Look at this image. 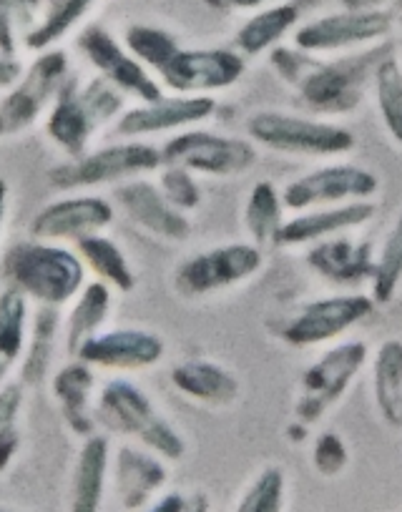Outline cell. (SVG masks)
Listing matches in <instances>:
<instances>
[{"label":"cell","mask_w":402,"mask_h":512,"mask_svg":"<svg viewBox=\"0 0 402 512\" xmlns=\"http://www.w3.org/2000/svg\"><path fill=\"white\" fill-rule=\"evenodd\" d=\"M347 6V11H370V8L380 6L382 0H342Z\"/></svg>","instance_id":"obj_45"},{"label":"cell","mask_w":402,"mask_h":512,"mask_svg":"<svg viewBox=\"0 0 402 512\" xmlns=\"http://www.w3.org/2000/svg\"><path fill=\"white\" fill-rule=\"evenodd\" d=\"M51 387L66 425L76 435L91 437L93 427H96V420H93L91 412V395L93 387H96V377H93L91 364L81 362V359L66 364V367H61L56 372Z\"/></svg>","instance_id":"obj_23"},{"label":"cell","mask_w":402,"mask_h":512,"mask_svg":"<svg viewBox=\"0 0 402 512\" xmlns=\"http://www.w3.org/2000/svg\"><path fill=\"white\" fill-rule=\"evenodd\" d=\"M109 470V437L91 435L81 447L73 475L71 512H98L104 500V482Z\"/></svg>","instance_id":"obj_26"},{"label":"cell","mask_w":402,"mask_h":512,"mask_svg":"<svg viewBox=\"0 0 402 512\" xmlns=\"http://www.w3.org/2000/svg\"><path fill=\"white\" fill-rule=\"evenodd\" d=\"M161 83L179 96L227 91L244 76V58L227 48L181 51L159 71Z\"/></svg>","instance_id":"obj_11"},{"label":"cell","mask_w":402,"mask_h":512,"mask_svg":"<svg viewBox=\"0 0 402 512\" xmlns=\"http://www.w3.org/2000/svg\"><path fill=\"white\" fill-rule=\"evenodd\" d=\"M18 447H21V432H18L16 425L0 432V472L11 465L13 457H16V452H18Z\"/></svg>","instance_id":"obj_41"},{"label":"cell","mask_w":402,"mask_h":512,"mask_svg":"<svg viewBox=\"0 0 402 512\" xmlns=\"http://www.w3.org/2000/svg\"><path fill=\"white\" fill-rule=\"evenodd\" d=\"M367 342L362 339H352V342H342L332 347L330 352L322 354L315 364L307 367L299 382V397L294 402V415L299 422H312L320 420L330 407L345 397L350 390L352 379L357 377L367 362Z\"/></svg>","instance_id":"obj_7"},{"label":"cell","mask_w":402,"mask_h":512,"mask_svg":"<svg viewBox=\"0 0 402 512\" xmlns=\"http://www.w3.org/2000/svg\"><path fill=\"white\" fill-rule=\"evenodd\" d=\"M111 312V287L104 282H91L78 292L76 304H73L71 314L66 322V352L76 357L78 349L98 334V329L104 327Z\"/></svg>","instance_id":"obj_28"},{"label":"cell","mask_w":402,"mask_h":512,"mask_svg":"<svg viewBox=\"0 0 402 512\" xmlns=\"http://www.w3.org/2000/svg\"><path fill=\"white\" fill-rule=\"evenodd\" d=\"M11 367H13V364L8 362V359L0 357V382H3V379H6V374L11 372Z\"/></svg>","instance_id":"obj_48"},{"label":"cell","mask_w":402,"mask_h":512,"mask_svg":"<svg viewBox=\"0 0 402 512\" xmlns=\"http://www.w3.org/2000/svg\"><path fill=\"white\" fill-rule=\"evenodd\" d=\"M68 58L61 51H48L28 68L23 81L8 91L0 103V126L3 134H18L23 128L33 126L41 116L43 108L56 101L58 91L66 83Z\"/></svg>","instance_id":"obj_10"},{"label":"cell","mask_w":402,"mask_h":512,"mask_svg":"<svg viewBox=\"0 0 402 512\" xmlns=\"http://www.w3.org/2000/svg\"><path fill=\"white\" fill-rule=\"evenodd\" d=\"M0 136H3V126H0Z\"/></svg>","instance_id":"obj_51"},{"label":"cell","mask_w":402,"mask_h":512,"mask_svg":"<svg viewBox=\"0 0 402 512\" xmlns=\"http://www.w3.org/2000/svg\"><path fill=\"white\" fill-rule=\"evenodd\" d=\"M282 209V194L272 181H257L254 189L249 191L247 206H244V224L259 249L267 244L277 246L279 229L284 224Z\"/></svg>","instance_id":"obj_30"},{"label":"cell","mask_w":402,"mask_h":512,"mask_svg":"<svg viewBox=\"0 0 402 512\" xmlns=\"http://www.w3.org/2000/svg\"><path fill=\"white\" fill-rule=\"evenodd\" d=\"M21 81V63L0 53V88H13Z\"/></svg>","instance_id":"obj_42"},{"label":"cell","mask_w":402,"mask_h":512,"mask_svg":"<svg viewBox=\"0 0 402 512\" xmlns=\"http://www.w3.org/2000/svg\"><path fill=\"white\" fill-rule=\"evenodd\" d=\"M23 407V384L11 382L0 387V432L16 425Z\"/></svg>","instance_id":"obj_40"},{"label":"cell","mask_w":402,"mask_h":512,"mask_svg":"<svg viewBox=\"0 0 402 512\" xmlns=\"http://www.w3.org/2000/svg\"><path fill=\"white\" fill-rule=\"evenodd\" d=\"M400 31H402V23H400Z\"/></svg>","instance_id":"obj_52"},{"label":"cell","mask_w":402,"mask_h":512,"mask_svg":"<svg viewBox=\"0 0 402 512\" xmlns=\"http://www.w3.org/2000/svg\"><path fill=\"white\" fill-rule=\"evenodd\" d=\"M299 18V8L292 3H282V6L267 8V11L257 13L249 18L237 33V48L244 56H257V53L267 51L274 43L282 41L289 31L294 28Z\"/></svg>","instance_id":"obj_29"},{"label":"cell","mask_w":402,"mask_h":512,"mask_svg":"<svg viewBox=\"0 0 402 512\" xmlns=\"http://www.w3.org/2000/svg\"><path fill=\"white\" fill-rule=\"evenodd\" d=\"M259 154L249 139H232L212 131H181L161 146L164 166H179L189 174L234 179L257 164Z\"/></svg>","instance_id":"obj_6"},{"label":"cell","mask_w":402,"mask_h":512,"mask_svg":"<svg viewBox=\"0 0 402 512\" xmlns=\"http://www.w3.org/2000/svg\"><path fill=\"white\" fill-rule=\"evenodd\" d=\"M375 309L372 297L350 294V297H327L305 304L282 327V339L292 347H317L340 337L347 329L367 319Z\"/></svg>","instance_id":"obj_12"},{"label":"cell","mask_w":402,"mask_h":512,"mask_svg":"<svg viewBox=\"0 0 402 512\" xmlns=\"http://www.w3.org/2000/svg\"><path fill=\"white\" fill-rule=\"evenodd\" d=\"M372 395L382 422L402 430V342L387 339L372 359Z\"/></svg>","instance_id":"obj_25"},{"label":"cell","mask_w":402,"mask_h":512,"mask_svg":"<svg viewBox=\"0 0 402 512\" xmlns=\"http://www.w3.org/2000/svg\"><path fill=\"white\" fill-rule=\"evenodd\" d=\"M0 512H13V510H6V507H0Z\"/></svg>","instance_id":"obj_50"},{"label":"cell","mask_w":402,"mask_h":512,"mask_svg":"<svg viewBox=\"0 0 402 512\" xmlns=\"http://www.w3.org/2000/svg\"><path fill=\"white\" fill-rule=\"evenodd\" d=\"M184 512H209L207 495H194L191 500H186Z\"/></svg>","instance_id":"obj_44"},{"label":"cell","mask_w":402,"mask_h":512,"mask_svg":"<svg viewBox=\"0 0 402 512\" xmlns=\"http://www.w3.org/2000/svg\"><path fill=\"white\" fill-rule=\"evenodd\" d=\"M186 507V500L181 495H176V492H171V495L161 497L156 505H151L146 512H184Z\"/></svg>","instance_id":"obj_43"},{"label":"cell","mask_w":402,"mask_h":512,"mask_svg":"<svg viewBox=\"0 0 402 512\" xmlns=\"http://www.w3.org/2000/svg\"><path fill=\"white\" fill-rule=\"evenodd\" d=\"M164 194V199L169 201L174 209H179L181 214H189V211L199 209L201 206V186L194 179V174L179 169V166H164L161 171V179L156 184Z\"/></svg>","instance_id":"obj_38"},{"label":"cell","mask_w":402,"mask_h":512,"mask_svg":"<svg viewBox=\"0 0 402 512\" xmlns=\"http://www.w3.org/2000/svg\"><path fill=\"white\" fill-rule=\"evenodd\" d=\"M93 0H58V6L53 8L51 16L26 38V46L33 51H43V48L53 46L61 36L71 31L73 23L88 11Z\"/></svg>","instance_id":"obj_36"},{"label":"cell","mask_w":402,"mask_h":512,"mask_svg":"<svg viewBox=\"0 0 402 512\" xmlns=\"http://www.w3.org/2000/svg\"><path fill=\"white\" fill-rule=\"evenodd\" d=\"M247 134L254 144L287 156H325L350 154L355 149V134L332 121L294 116L282 111H259L247 121Z\"/></svg>","instance_id":"obj_4"},{"label":"cell","mask_w":402,"mask_h":512,"mask_svg":"<svg viewBox=\"0 0 402 512\" xmlns=\"http://www.w3.org/2000/svg\"><path fill=\"white\" fill-rule=\"evenodd\" d=\"M76 251L81 256L83 267L91 269L98 277V282L109 284V287L119 289L121 294L134 292L136 287V274L131 269L129 259L121 251L116 241H111L104 234H93L86 239L76 241Z\"/></svg>","instance_id":"obj_27"},{"label":"cell","mask_w":402,"mask_h":512,"mask_svg":"<svg viewBox=\"0 0 402 512\" xmlns=\"http://www.w3.org/2000/svg\"><path fill=\"white\" fill-rule=\"evenodd\" d=\"M385 58L387 46L337 58V61H312L305 53L277 48L272 53V66L277 68L279 78L297 88L302 101L312 111L342 116L360 106L367 83L372 81L375 68Z\"/></svg>","instance_id":"obj_1"},{"label":"cell","mask_w":402,"mask_h":512,"mask_svg":"<svg viewBox=\"0 0 402 512\" xmlns=\"http://www.w3.org/2000/svg\"><path fill=\"white\" fill-rule=\"evenodd\" d=\"M390 28V13L377 11V8L332 13V16L317 18V21L299 28L294 43L302 53H335L352 46L380 41L390 33Z\"/></svg>","instance_id":"obj_13"},{"label":"cell","mask_w":402,"mask_h":512,"mask_svg":"<svg viewBox=\"0 0 402 512\" xmlns=\"http://www.w3.org/2000/svg\"><path fill=\"white\" fill-rule=\"evenodd\" d=\"M116 201L121 211L139 229L166 241H186L191 236L189 216L169 204L156 184L146 179L126 181L116 189Z\"/></svg>","instance_id":"obj_18"},{"label":"cell","mask_w":402,"mask_h":512,"mask_svg":"<svg viewBox=\"0 0 402 512\" xmlns=\"http://www.w3.org/2000/svg\"><path fill=\"white\" fill-rule=\"evenodd\" d=\"M372 83H375L377 108H380L387 134L397 146H402V68L397 66L395 58H385L375 68Z\"/></svg>","instance_id":"obj_33"},{"label":"cell","mask_w":402,"mask_h":512,"mask_svg":"<svg viewBox=\"0 0 402 512\" xmlns=\"http://www.w3.org/2000/svg\"><path fill=\"white\" fill-rule=\"evenodd\" d=\"M98 417L106 427L131 435L164 460H179L186 452L184 437L161 415L154 402L129 379H111L98 395Z\"/></svg>","instance_id":"obj_3"},{"label":"cell","mask_w":402,"mask_h":512,"mask_svg":"<svg viewBox=\"0 0 402 512\" xmlns=\"http://www.w3.org/2000/svg\"><path fill=\"white\" fill-rule=\"evenodd\" d=\"M174 390L209 407H229L242 397V382L227 367L209 359H186L169 374Z\"/></svg>","instance_id":"obj_22"},{"label":"cell","mask_w":402,"mask_h":512,"mask_svg":"<svg viewBox=\"0 0 402 512\" xmlns=\"http://www.w3.org/2000/svg\"><path fill=\"white\" fill-rule=\"evenodd\" d=\"M126 48L139 63H146L154 71H161L171 58L179 53V43L166 31L151 26H131L126 31Z\"/></svg>","instance_id":"obj_35"},{"label":"cell","mask_w":402,"mask_h":512,"mask_svg":"<svg viewBox=\"0 0 402 512\" xmlns=\"http://www.w3.org/2000/svg\"><path fill=\"white\" fill-rule=\"evenodd\" d=\"M114 206L101 196H71L43 206L31 221L36 241H81L114 224Z\"/></svg>","instance_id":"obj_14"},{"label":"cell","mask_w":402,"mask_h":512,"mask_svg":"<svg viewBox=\"0 0 402 512\" xmlns=\"http://www.w3.org/2000/svg\"><path fill=\"white\" fill-rule=\"evenodd\" d=\"M101 126L104 123L98 121V116L93 113L81 81L68 76L46 118V136L68 159H81L86 154L93 131Z\"/></svg>","instance_id":"obj_19"},{"label":"cell","mask_w":402,"mask_h":512,"mask_svg":"<svg viewBox=\"0 0 402 512\" xmlns=\"http://www.w3.org/2000/svg\"><path fill=\"white\" fill-rule=\"evenodd\" d=\"M166 352L159 334L146 329H114L98 332L78 349L76 359L104 369H146L154 367Z\"/></svg>","instance_id":"obj_17"},{"label":"cell","mask_w":402,"mask_h":512,"mask_svg":"<svg viewBox=\"0 0 402 512\" xmlns=\"http://www.w3.org/2000/svg\"><path fill=\"white\" fill-rule=\"evenodd\" d=\"M345 462H347V450H345V442H342L340 437L332 435V432H327V435H322L320 440H317V445H315L317 470L332 475V472L340 470Z\"/></svg>","instance_id":"obj_39"},{"label":"cell","mask_w":402,"mask_h":512,"mask_svg":"<svg viewBox=\"0 0 402 512\" xmlns=\"http://www.w3.org/2000/svg\"><path fill=\"white\" fill-rule=\"evenodd\" d=\"M214 111H217V101L212 96H164L154 103H141L126 111L116 123V131L136 141L141 136L169 134L179 128L196 126L201 121H209Z\"/></svg>","instance_id":"obj_16"},{"label":"cell","mask_w":402,"mask_h":512,"mask_svg":"<svg viewBox=\"0 0 402 512\" xmlns=\"http://www.w3.org/2000/svg\"><path fill=\"white\" fill-rule=\"evenodd\" d=\"M11 287L36 299L41 307H63L86 287L81 256L53 241H23L6 256Z\"/></svg>","instance_id":"obj_2"},{"label":"cell","mask_w":402,"mask_h":512,"mask_svg":"<svg viewBox=\"0 0 402 512\" xmlns=\"http://www.w3.org/2000/svg\"><path fill=\"white\" fill-rule=\"evenodd\" d=\"M166 482V467L154 455L136 447H119L116 452V487L124 507L136 510Z\"/></svg>","instance_id":"obj_24"},{"label":"cell","mask_w":402,"mask_h":512,"mask_svg":"<svg viewBox=\"0 0 402 512\" xmlns=\"http://www.w3.org/2000/svg\"><path fill=\"white\" fill-rule=\"evenodd\" d=\"M207 3L212 8H224V6H227V0H207Z\"/></svg>","instance_id":"obj_49"},{"label":"cell","mask_w":402,"mask_h":512,"mask_svg":"<svg viewBox=\"0 0 402 512\" xmlns=\"http://www.w3.org/2000/svg\"><path fill=\"white\" fill-rule=\"evenodd\" d=\"M284 507V472L279 467H267L252 482L247 495L239 502L237 512H282Z\"/></svg>","instance_id":"obj_37"},{"label":"cell","mask_w":402,"mask_h":512,"mask_svg":"<svg viewBox=\"0 0 402 512\" xmlns=\"http://www.w3.org/2000/svg\"><path fill=\"white\" fill-rule=\"evenodd\" d=\"M6 209H8V184L6 179H0V229H3V221H6Z\"/></svg>","instance_id":"obj_46"},{"label":"cell","mask_w":402,"mask_h":512,"mask_svg":"<svg viewBox=\"0 0 402 512\" xmlns=\"http://www.w3.org/2000/svg\"><path fill=\"white\" fill-rule=\"evenodd\" d=\"M375 254L367 241L347 239V236H332V239L317 241L307 251V267L335 284H357L362 279L375 277Z\"/></svg>","instance_id":"obj_21"},{"label":"cell","mask_w":402,"mask_h":512,"mask_svg":"<svg viewBox=\"0 0 402 512\" xmlns=\"http://www.w3.org/2000/svg\"><path fill=\"white\" fill-rule=\"evenodd\" d=\"M377 206L372 201H350V204L327 206L320 211H302L284 221L279 229L277 246H302L312 241H325L345 231L367 224L375 216Z\"/></svg>","instance_id":"obj_20"},{"label":"cell","mask_w":402,"mask_h":512,"mask_svg":"<svg viewBox=\"0 0 402 512\" xmlns=\"http://www.w3.org/2000/svg\"><path fill=\"white\" fill-rule=\"evenodd\" d=\"M264 256L257 244H224L189 256L176 269V292L186 299L207 297L252 279L262 269Z\"/></svg>","instance_id":"obj_8"},{"label":"cell","mask_w":402,"mask_h":512,"mask_svg":"<svg viewBox=\"0 0 402 512\" xmlns=\"http://www.w3.org/2000/svg\"><path fill=\"white\" fill-rule=\"evenodd\" d=\"M267 3H274V0H227V6L234 8H259L267 6Z\"/></svg>","instance_id":"obj_47"},{"label":"cell","mask_w":402,"mask_h":512,"mask_svg":"<svg viewBox=\"0 0 402 512\" xmlns=\"http://www.w3.org/2000/svg\"><path fill=\"white\" fill-rule=\"evenodd\" d=\"M402 284V211L397 214L395 224L387 231L385 244L375 262V277H372V302L390 304Z\"/></svg>","instance_id":"obj_32"},{"label":"cell","mask_w":402,"mask_h":512,"mask_svg":"<svg viewBox=\"0 0 402 512\" xmlns=\"http://www.w3.org/2000/svg\"><path fill=\"white\" fill-rule=\"evenodd\" d=\"M380 191V179L370 169L355 164L325 166L289 181L282 191L284 209L312 211L315 206H340L350 201H370Z\"/></svg>","instance_id":"obj_9"},{"label":"cell","mask_w":402,"mask_h":512,"mask_svg":"<svg viewBox=\"0 0 402 512\" xmlns=\"http://www.w3.org/2000/svg\"><path fill=\"white\" fill-rule=\"evenodd\" d=\"M58 329H61V317H58V307H41L33 317L31 324V342H28V352L21 364V382L23 384H38L48 374L51 367L53 349L58 342Z\"/></svg>","instance_id":"obj_31"},{"label":"cell","mask_w":402,"mask_h":512,"mask_svg":"<svg viewBox=\"0 0 402 512\" xmlns=\"http://www.w3.org/2000/svg\"><path fill=\"white\" fill-rule=\"evenodd\" d=\"M78 46L86 53L88 61L104 73L106 81L114 83L124 96L139 98L141 103H154L166 96L164 86L154 81L149 71L134 56H129L104 28H86L78 38Z\"/></svg>","instance_id":"obj_15"},{"label":"cell","mask_w":402,"mask_h":512,"mask_svg":"<svg viewBox=\"0 0 402 512\" xmlns=\"http://www.w3.org/2000/svg\"><path fill=\"white\" fill-rule=\"evenodd\" d=\"M161 149L141 141H124V144L106 146V149L83 154L81 159H68L48 171V184L53 189L71 191L88 189V186L111 184V181L129 179V176L151 174L161 169Z\"/></svg>","instance_id":"obj_5"},{"label":"cell","mask_w":402,"mask_h":512,"mask_svg":"<svg viewBox=\"0 0 402 512\" xmlns=\"http://www.w3.org/2000/svg\"><path fill=\"white\" fill-rule=\"evenodd\" d=\"M28 329V297L16 287L0 294V357L11 364L18 362L26 347Z\"/></svg>","instance_id":"obj_34"}]
</instances>
